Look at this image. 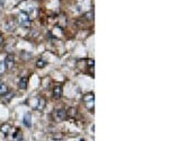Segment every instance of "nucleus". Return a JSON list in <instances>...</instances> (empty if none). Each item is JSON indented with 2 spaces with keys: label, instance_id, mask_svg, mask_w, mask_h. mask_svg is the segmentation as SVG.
I'll return each instance as SVG.
<instances>
[{
  "label": "nucleus",
  "instance_id": "8",
  "mask_svg": "<svg viewBox=\"0 0 169 141\" xmlns=\"http://www.w3.org/2000/svg\"><path fill=\"white\" fill-rule=\"evenodd\" d=\"M18 87H19V89H21V90H26L27 89V78L26 77L21 78V80L18 82Z\"/></svg>",
  "mask_w": 169,
  "mask_h": 141
},
{
  "label": "nucleus",
  "instance_id": "13",
  "mask_svg": "<svg viewBox=\"0 0 169 141\" xmlns=\"http://www.w3.org/2000/svg\"><path fill=\"white\" fill-rule=\"evenodd\" d=\"M46 65H48V62L45 61V60H43V59H40L39 61H37V63H36V66H37L39 68H44Z\"/></svg>",
  "mask_w": 169,
  "mask_h": 141
},
{
  "label": "nucleus",
  "instance_id": "1",
  "mask_svg": "<svg viewBox=\"0 0 169 141\" xmlns=\"http://www.w3.org/2000/svg\"><path fill=\"white\" fill-rule=\"evenodd\" d=\"M83 104L86 106V109L88 111H94V106H95V95L92 93H89V94H86L82 98Z\"/></svg>",
  "mask_w": 169,
  "mask_h": 141
},
{
  "label": "nucleus",
  "instance_id": "12",
  "mask_svg": "<svg viewBox=\"0 0 169 141\" xmlns=\"http://www.w3.org/2000/svg\"><path fill=\"white\" fill-rule=\"evenodd\" d=\"M12 138L17 141H21V130H18V129L16 130V132L12 134Z\"/></svg>",
  "mask_w": 169,
  "mask_h": 141
},
{
  "label": "nucleus",
  "instance_id": "9",
  "mask_svg": "<svg viewBox=\"0 0 169 141\" xmlns=\"http://www.w3.org/2000/svg\"><path fill=\"white\" fill-rule=\"evenodd\" d=\"M10 131H12V128H10V125H9V124H2V125H1V128H0V132L2 133L5 137H6V135L8 134Z\"/></svg>",
  "mask_w": 169,
  "mask_h": 141
},
{
  "label": "nucleus",
  "instance_id": "7",
  "mask_svg": "<svg viewBox=\"0 0 169 141\" xmlns=\"http://www.w3.org/2000/svg\"><path fill=\"white\" fill-rule=\"evenodd\" d=\"M23 122H24L25 126H27V128H31V126H32V115H31V113H26V114L24 115Z\"/></svg>",
  "mask_w": 169,
  "mask_h": 141
},
{
  "label": "nucleus",
  "instance_id": "14",
  "mask_svg": "<svg viewBox=\"0 0 169 141\" xmlns=\"http://www.w3.org/2000/svg\"><path fill=\"white\" fill-rule=\"evenodd\" d=\"M5 71H6V66H5V62L0 61V75L5 74Z\"/></svg>",
  "mask_w": 169,
  "mask_h": 141
},
{
  "label": "nucleus",
  "instance_id": "10",
  "mask_svg": "<svg viewBox=\"0 0 169 141\" xmlns=\"http://www.w3.org/2000/svg\"><path fill=\"white\" fill-rule=\"evenodd\" d=\"M2 96V100L3 102H6V103H8V102H10V100H12V97H14V94L12 93H10V91H7V93H5L3 95H1Z\"/></svg>",
  "mask_w": 169,
  "mask_h": 141
},
{
  "label": "nucleus",
  "instance_id": "6",
  "mask_svg": "<svg viewBox=\"0 0 169 141\" xmlns=\"http://www.w3.org/2000/svg\"><path fill=\"white\" fill-rule=\"evenodd\" d=\"M62 96V86L58 84L53 87V97L55 100H60Z\"/></svg>",
  "mask_w": 169,
  "mask_h": 141
},
{
  "label": "nucleus",
  "instance_id": "4",
  "mask_svg": "<svg viewBox=\"0 0 169 141\" xmlns=\"http://www.w3.org/2000/svg\"><path fill=\"white\" fill-rule=\"evenodd\" d=\"M5 66H6V69H12L15 66V56L12 54H8L5 60Z\"/></svg>",
  "mask_w": 169,
  "mask_h": 141
},
{
  "label": "nucleus",
  "instance_id": "2",
  "mask_svg": "<svg viewBox=\"0 0 169 141\" xmlns=\"http://www.w3.org/2000/svg\"><path fill=\"white\" fill-rule=\"evenodd\" d=\"M18 22L19 25L23 27H30L31 26V18L30 15L25 12H21L19 16H18Z\"/></svg>",
  "mask_w": 169,
  "mask_h": 141
},
{
  "label": "nucleus",
  "instance_id": "15",
  "mask_svg": "<svg viewBox=\"0 0 169 141\" xmlns=\"http://www.w3.org/2000/svg\"><path fill=\"white\" fill-rule=\"evenodd\" d=\"M3 44V37H2V35H0V46Z\"/></svg>",
  "mask_w": 169,
  "mask_h": 141
},
{
  "label": "nucleus",
  "instance_id": "3",
  "mask_svg": "<svg viewBox=\"0 0 169 141\" xmlns=\"http://www.w3.org/2000/svg\"><path fill=\"white\" fill-rule=\"evenodd\" d=\"M65 116H67V112H65L64 109H56V111L54 112V119H55V121H58V122L63 121L65 119Z\"/></svg>",
  "mask_w": 169,
  "mask_h": 141
},
{
  "label": "nucleus",
  "instance_id": "11",
  "mask_svg": "<svg viewBox=\"0 0 169 141\" xmlns=\"http://www.w3.org/2000/svg\"><path fill=\"white\" fill-rule=\"evenodd\" d=\"M8 91V87L5 82H0V95H3L5 93Z\"/></svg>",
  "mask_w": 169,
  "mask_h": 141
},
{
  "label": "nucleus",
  "instance_id": "5",
  "mask_svg": "<svg viewBox=\"0 0 169 141\" xmlns=\"http://www.w3.org/2000/svg\"><path fill=\"white\" fill-rule=\"evenodd\" d=\"M45 104H46V100H45L44 97H37L36 98V105H35V109H39V111H43L45 107Z\"/></svg>",
  "mask_w": 169,
  "mask_h": 141
}]
</instances>
